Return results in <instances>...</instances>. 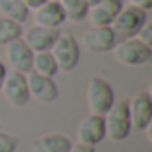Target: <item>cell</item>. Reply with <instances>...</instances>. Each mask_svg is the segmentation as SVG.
I'll return each instance as SVG.
<instances>
[{
	"instance_id": "cell-1",
	"label": "cell",
	"mask_w": 152,
	"mask_h": 152,
	"mask_svg": "<svg viewBox=\"0 0 152 152\" xmlns=\"http://www.w3.org/2000/svg\"><path fill=\"white\" fill-rule=\"evenodd\" d=\"M113 56L122 66H145L152 61V47L143 45L138 38H127L116 41L113 47Z\"/></svg>"
},
{
	"instance_id": "cell-2",
	"label": "cell",
	"mask_w": 152,
	"mask_h": 152,
	"mask_svg": "<svg viewBox=\"0 0 152 152\" xmlns=\"http://www.w3.org/2000/svg\"><path fill=\"white\" fill-rule=\"evenodd\" d=\"M147 22H148L147 11H141L127 4V6H122L120 13L116 15V18L111 23V29L116 36V41H122L127 38H136V34Z\"/></svg>"
},
{
	"instance_id": "cell-3",
	"label": "cell",
	"mask_w": 152,
	"mask_h": 152,
	"mask_svg": "<svg viewBox=\"0 0 152 152\" xmlns=\"http://www.w3.org/2000/svg\"><path fill=\"white\" fill-rule=\"evenodd\" d=\"M57 64V70L63 72H72L77 68L79 59H81V47L77 43V39L73 38V34L70 32H59L56 43L52 45V48L48 50Z\"/></svg>"
},
{
	"instance_id": "cell-4",
	"label": "cell",
	"mask_w": 152,
	"mask_h": 152,
	"mask_svg": "<svg viewBox=\"0 0 152 152\" xmlns=\"http://www.w3.org/2000/svg\"><path fill=\"white\" fill-rule=\"evenodd\" d=\"M104 127L106 136L113 141H124L131 134V118H129V107L127 100H115L109 111L104 115Z\"/></svg>"
},
{
	"instance_id": "cell-5",
	"label": "cell",
	"mask_w": 152,
	"mask_h": 152,
	"mask_svg": "<svg viewBox=\"0 0 152 152\" xmlns=\"http://www.w3.org/2000/svg\"><path fill=\"white\" fill-rule=\"evenodd\" d=\"M86 102H88L90 115L104 116L115 102L113 86L102 77H91L86 88Z\"/></svg>"
},
{
	"instance_id": "cell-6",
	"label": "cell",
	"mask_w": 152,
	"mask_h": 152,
	"mask_svg": "<svg viewBox=\"0 0 152 152\" xmlns=\"http://www.w3.org/2000/svg\"><path fill=\"white\" fill-rule=\"evenodd\" d=\"M131 127L138 131H145L152 124V95L148 90H141L134 93L127 100Z\"/></svg>"
},
{
	"instance_id": "cell-7",
	"label": "cell",
	"mask_w": 152,
	"mask_h": 152,
	"mask_svg": "<svg viewBox=\"0 0 152 152\" xmlns=\"http://www.w3.org/2000/svg\"><path fill=\"white\" fill-rule=\"evenodd\" d=\"M0 93L4 95V99L13 106V107H23L29 104L31 95H29V86H27V75L18 73V72H7Z\"/></svg>"
},
{
	"instance_id": "cell-8",
	"label": "cell",
	"mask_w": 152,
	"mask_h": 152,
	"mask_svg": "<svg viewBox=\"0 0 152 152\" xmlns=\"http://www.w3.org/2000/svg\"><path fill=\"white\" fill-rule=\"evenodd\" d=\"M81 43L90 52L106 54V52L113 50V47L116 45V36L111 27H90L83 34Z\"/></svg>"
},
{
	"instance_id": "cell-9",
	"label": "cell",
	"mask_w": 152,
	"mask_h": 152,
	"mask_svg": "<svg viewBox=\"0 0 152 152\" xmlns=\"http://www.w3.org/2000/svg\"><path fill=\"white\" fill-rule=\"evenodd\" d=\"M32 56H34V52L25 45V41L22 38L9 41L6 45V59L13 72L23 73V75L31 73L32 72Z\"/></svg>"
},
{
	"instance_id": "cell-10",
	"label": "cell",
	"mask_w": 152,
	"mask_h": 152,
	"mask_svg": "<svg viewBox=\"0 0 152 152\" xmlns=\"http://www.w3.org/2000/svg\"><path fill=\"white\" fill-rule=\"evenodd\" d=\"M77 143L95 147L106 138V127H104V116L99 115H88L86 118L81 120L75 132Z\"/></svg>"
},
{
	"instance_id": "cell-11",
	"label": "cell",
	"mask_w": 152,
	"mask_h": 152,
	"mask_svg": "<svg viewBox=\"0 0 152 152\" xmlns=\"http://www.w3.org/2000/svg\"><path fill=\"white\" fill-rule=\"evenodd\" d=\"M27 86H29V95L43 104H50L59 97V88L56 81L50 77L38 75L34 72L27 73Z\"/></svg>"
},
{
	"instance_id": "cell-12",
	"label": "cell",
	"mask_w": 152,
	"mask_h": 152,
	"mask_svg": "<svg viewBox=\"0 0 152 152\" xmlns=\"http://www.w3.org/2000/svg\"><path fill=\"white\" fill-rule=\"evenodd\" d=\"M59 32H61L59 29H47V27L32 25L22 34V39L32 52H48L52 45L56 43Z\"/></svg>"
},
{
	"instance_id": "cell-13",
	"label": "cell",
	"mask_w": 152,
	"mask_h": 152,
	"mask_svg": "<svg viewBox=\"0 0 152 152\" xmlns=\"http://www.w3.org/2000/svg\"><path fill=\"white\" fill-rule=\"evenodd\" d=\"M122 6L124 0H102L95 6H90L86 18L90 20L91 27H111Z\"/></svg>"
},
{
	"instance_id": "cell-14",
	"label": "cell",
	"mask_w": 152,
	"mask_h": 152,
	"mask_svg": "<svg viewBox=\"0 0 152 152\" xmlns=\"http://www.w3.org/2000/svg\"><path fill=\"white\" fill-rule=\"evenodd\" d=\"M64 22H66V16L59 2L47 0L43 6L34 9V25L47 27V29H59Z\"/></svg>"
},
{
	"instance_id": "cell-15",
	"label": "cell",
	"mask_w": 152,
	"mask_h": 152,
	"mask_svg": "<svg viewBox=\"0 0 152 152\" xmlns=\"http://www.w3.org/2000/svg\"><path fill=\"white\" fill-rule=\"evenodd\" d=\"M72 141L61 132H47L31 141L32 152H68Z\"/></svg>"
},
{
	"instance_id": "cell-16",
	"label": "cell",
	"mask_w": 152,
	"mask_h": 152,
	"mask_svg": "<svg viewBox=\"0 0 152 152\" xmlns=\"http://www.w3.org/2000/svg\"><path fill=\"white\" fill-rule=\"evenodd\" d=\"M0 15L2 18L23 25L29 18V9L23 6L22 0H0Z\"/></svg>"
},
{
	"instance_id": "cell-17",
	"label": "cell",
	"mask_w": 152,
	"mask_h": 152,
	"mask_svg": "<svg viewBox=\"0 0 152 152\" xmlns=\"http://www.w3.org/2000/svg\"><path fill=\"white\" fill-rule=\"evenodd\" d=\"M57 2L64 11L66 22H72V23H81L86 18L90 9L86 0H57Z\"/></svg>"
},
{
	"instance_id": "cell-18",
	"label": "cell",
	"mask_w": 152,
	"mask_h": 152,
	"mask_svg": "<svg viewBox=\"0 0 152 152\" xmlns=\"http://www.w3.org/2000/svg\"><path fill=\"white\" fill-rule=\"evenodd\" d=\"M32 72L38 73V75H43V77L54 79V75L59 70H57V64H56L50 52H34V56H32Z\"/></svg>"
},
{
	"instance_id": "cell-19",
	"label": "cell",
	"mask_w": 152,
	"mask_h": 152,
	"mask_svg": "<svg viewBox=\"0 0 152 152\" xmlns=\"http://www.w3.org/2000/svg\"><path fill=\"white\" fill-rule=\"evenodd\" d=\"M22 34H23V25L0 16V45H7L9 41L22 38Z\"/></svg>"
},
{
	"instance_id": "cell-20",
	"label": "cell",
	"mask_w": 152,
	"mask_h": 152,
	"mask_svg": "<svg viewBox=\"0 0 152 152\" xmlns=\"http://www.w3.org/2000/svg\"><path fill=\"white\" fill-rule=\"evenodd\" d=\"M18 147V138L7 132H0V152H15Z\"/></svg>"
},
{
	"instance_id": "cell-21",
	"label": "cell",
	"mask_w": 152,
	"mask_h": 152,
	"mask_svg": "<svg viewBox=\"0 0 152 152\" xmlns=\"http://www.w3.org/2000/svg\"><path fill=\"white\" fill-rule=\"evenodd\" d=\"M136 38L143 43V45H147V47H152V23H145L141 29H140V32L136 34Z\"/></svg>"
},
{
	"instance_id": "cell-22",
	"label": "cell",
	"mask_w": 152,
	"mask_h": 152,
	"mask_svg": "<svg viewBox=\"0 0 152 152\" xmlns=\"http://www.w3.org/2000/svg\"><path fill=\"white\" fill-rule=\"evenodd\" d=\"M129 6H134L141 11H150L152 9V0H127Z\"/></svg>"
},
{
	"instance_id": "cell-23",
	"label": "cell",
	"mask_w": 152,
	"mask_h": 152,
	"mask_svg": "<svg viewBox=\"0 0 152 152\" xmlns=\"http://www.w3.org/2000/svg\"><path fill=\"white\" fill-rule=\"evenodd\" d=\"M68 152H95V147H90V145H83V143H72L70 150Z\"/></svg>"
},
{
	"instance_id": "cell-24",
	"label": "cell",
	"mask_w": 152,
	"mask_h": 152,
	"mask_svg": "<svg viewBox=\"0 0 152 152\" xmlns=\"http://www.w3.org/2000/svg\"><path fill=\"white\" fill-rule=\"evenodd\" d=\"M22 2H23V6L31 11V9H38L39 6H43L47 0H22Z\"/></svg>"
},
{
	"instance_id": "cell-25",
	"label": "cell",
	"mask_w": 152,
	"mask_h": 152,
	"mask_svg": "<svg viewBox=\"0 0 152 152\" xmlns=\"http://www.w3.org/2000/svg\"><path fill=\"white\" fill-rule=\"evenodd\" d=\"M6 73H7V68H6L4 61H0V88H2V83H4V77H6Z\"/></svg>"
},
{
	"instance_id": "cell-26",
	"label": "cell",
	"mask_w": 152,
	"mask_h": 152,
	"mask_svg": "<svg viewBox=\"0 0 152 152\" xmlns=\"http://www.w3.org/2000/svg\"><path fill=\"white\" fill-rule=\"evenodd\" d=\"M86 2H88V6H95V4L102 2V0H86Z\"/></svg>"
},
{
	"instance_id": "cell-27",
	"label": "cell",
	"mask_w": 152,
	"mask_h": 152,
	"mask_svg": "<svg viewBox=\"0 0 152 152\" xmlns=\"http://www.w3.org/2000/svg\"><path fill=\"white\" fill-rule=\"evenodd\" d=\"M52 2H57V0H52Z\"/></svg>"
}]
</instances>
